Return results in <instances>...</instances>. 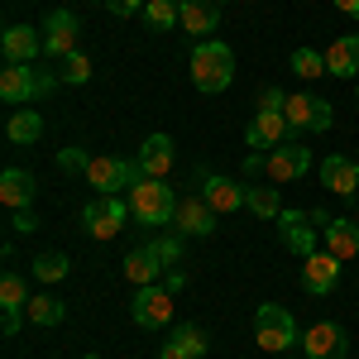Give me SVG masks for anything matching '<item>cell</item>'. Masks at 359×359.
Wrapping results in <instances>:
<instances>
[{"instance_id":"1","label":"cell","mask_w":359,"mask_h":359,"mask_svg":"<svg viewBox=\"0 0 359 359\" xmlns=\"http://www.w3.org/2000/svg\"><path fill=\"white\" fill-rule=\"evenodd\" d=\"M230 82H235V53H230V43L201 39L192 48V86L206 91V96H221Z\"/></svg>"},{"instance_id":"2","label":"cell","mask_w":359,"mask_h":359,"mask_svg":"<svg viewBox=\"0 0 359 359\" xmlns=\"http://www.w3.org/2000/svg\"><path fill=\"white\" fill-rule=\"evenodd\" d=\"M125 201H130V216H135L139 225H149V230L177 221V196H172V187H168L163 177H144V182H135V187L125 192Z\"/></svg>"},{"instance_id":"3","label":"cell","mask_w":359,"mask_h":359,"mask_svg":"<svg viewBox=\"0 0 359 359\" xmlns=\"http://www.w3.org/2000/svg\"><path fill=\"white\" fill-rule=\"evenodd\" d=\"M254 340H259V350H269V355L292 350V345H297V321H292V311L283 302H264L254 311Z\"/></svg>"},{"instance_id":"4","label":"cell","mask_w":359,"mask_h":359,"mask_svg":"<svg viewBox=\"0 0 359 359\" xmlns=\"http://www.w3.org/2000/svg\"><path fill=\"white\" fill-rule=\"evenodd\" d=\"M82 177L96 187V196H120V192H130L135 182H144L149 172L139 168V158H91V168Z\"/></svg>"},{"instance_id":"5","label":"cell","mask_w":359,"mask_h":359,"mask_svg":"<svg viewBox=\"0 0 359 359\" xmlns=\"http://www.w3.org/2000/svg\"><path fill=\"white\" fill-rule=\"evenodd\" d=\"M283 115H287V125H292L297 135H326V130H331V120H335L331 101H326V96H311V91L287 96Z\"/></svg>"},{"instance_id":"6","label":"cell","mask_w":359,"mask_h":359,"mask_svg":"<svg viewBox=\"0 0 359 359\" xmlns=\"http://www.w3.org/2000/svg\"><path fill=\"white\" fill-rule=\"evenodd\" d=\"M125 221H130V201H120V196H96L91 206H82V230L91 240H115Z\"/></svg>"},{"instance_id":"7","label":"cell","mask_w":359,"mask_h":359,"mask_svg":"<svg viewBox=\"0 0 359 359\" xmlns=\"http://www.w3.org/2000/svg\"><path fill=\"white\" fill-rule=\"evenodd\" d=\"M130 316H135V326H144V331H163L168 321H172V292H168L163 283H149V287H135V302H130Z\"/></svg>"},{"instance_id":"8","label":"cell","mask_w":359,"mask_h":359,"mask_svg":"<svg viewBox=\"0 0 359 359\" xmlns=\"http://www.w3.org/2000/svg\"><path fill=\"white\" fill-rule=\"evenodd\" d=\"M34 96H43V72L34 62H5V72H0V101L5 106H29Z\"/></svg>"},{"instance_id":"9","label":"cell","mask_w":359,"mask_h":359,"mask_svg":"<svg viewBox=\"0 0 359 359\" xmlns=\"http://www.w3.org/2000/svg\"><path fill=\"white\" fill-rule=\"evenodd\" d=\"M340 264H345V259H335L331 249L306 254L302 259V287L311 292V297H331L335 287H340Z\"/></svg>"},{"instance_id":"10","label":"cell","mask_w":359,"mask_h":359,"mask_svg":"<svg viewBox=\"0 0 359 359\" xmlns=\"http://www.w3.org/2000/svg\"><path fill=\"white\" fill-rule=\"evenodd\" d=\"M306 168H311V149L287 139V144L269 149V163H264V172H269V182H273V187H283V182H297Z\"/></svg>"},{"instance_id":"11","label":"cell","mask_w":359,"mask_h":359,"mask_svg":"<svg viewBox=\"0 0 359 359\" xmlns=\"http://www.w3.org/2000/svg\"><path fill=\"white\" fill-rule=\"evenodd\" d=\"M302 350H306V359H350V335L335 321H316L302 335Z\"/></svg>"},{"instance_id":"12","label":"cell","mask_w":359,"mask_h":359,"mask_svg":"<svg viewBox=\"0 0 359 359\" xmlns=\"http://www.w3.org/2000/svg\"><path fill=\"white\" fill-rule=\"evenodd\" d=\"M43 53L57 57V62L67 53H77V15L72 10H53L48 15V25H43Z\"/></svg>"},{"instance_id":"13","label":"cell","mask_w":359,"mask_h":359,"mask_svg":"<svg viewBox=\"0 0 359 359\" xmlns=\"http://www.w3.org/2000/svg\"><path fill=\"white\" fill-rule=\"evenodd\" d=\"M216 221H221V216L206 206V196H182V201H177V221H172V225H177V235L201 240V235L216 230Z\"/></svg>"},{"instance_id":"14","label":"cell","mask_w":359,"mask_h":359,"mask_svg":"<svg viewBox=\"0 0 359 359\" xmlns=\"http://www.w3.org/2000/svg\"><path fill=\"white\" fill-rule=\"evenodd\" d=\"M278 235H283V245L292 249V254H316V225H311V216H302V211H283L278 216Z\"/></svg>"},{"instance_id":"15","label":"cell","mask_w":359,"mask_h":359,"mask_svg":"<svg viewBox=\"0 0 359 359\" xmlns=\"http://www.w3.org/2000/svg\"><path fill=\"white\" fill-rule=\"evenodd\" d=\"M0 53H5V62H34L43 53V34L29 25H10L0 34Z\"/></svg>"},{"instance_id":"16","label":"cell","mask_w":359,"mask_h":359,"mask_svg":"<svg viewBox=\"0 0 359 359\" xmlns=\"http://www.w3.org/2000/svg\"><path fill=\"white\" fill-rule=\"evenodd\" d=\"M321 187L335 192V196H355L359 192V163L345 158V154H331V158L321 163Z\"/></svg>"},{"instance_id":"17","label":"cell","mask_w":359,"mask_h":359,"mask_svg":"<svg viewBox=\"0 0 359 359\" xmlns=\"http://www.w3.org/2000/svg\"><path fill=\"white\" fill-rule=\"evenodd\" d=\"M287 135H292V125H287L283 111H259L249 120V144L254 149H278V144H287Z\"/></svg>"},{"instance_id":"18","label":"cell","mask_w":359,"mask_h":359,"mask_svg":"<svg viewBox=\"0 0 359 359\" xmlns=\"http://www.w3.org/2000/svg\"><path fill=\"white\" fill-rule=\"evenodd\" d=\"M34 192H39L34 172H25V168H5V172H0V201H5L10 211H29V206H34Z\"/></svg>"},{"instance_id":"19","label":"cell","mask_w":359,"mask_h":359,"mask_svg":"<svg viewBox=\"0 0 359 359\" xmlns=\"http://www.w3.org/2000/svg\"><path fill=\"white\" fill-rule=\"evenodd\" d=\"M245 182H230V177H206L201 182V196H206V206L216 211V216H230V211H240L245 206Z\"/></svg>"},{"instance_id":"20","label":"cell","mask_w":359,"mask_h":359,"mask_svg":"<svg viewBox=\"0 0 359 359\" xmlns=\"http://www.w3.org/2000/svg\"><path fill=\"white\" fill-rule=\"evenodd\" d=\"M139 168L149 172V177H168L172 172V158H177V149H172V139L168 135H149L144 144H139Z\"/></svg>"},{"instance_id":"21","label":"cell","mask_w":359,"mask_h":359,"mask_svg":"<svg viewBox=\"0 0 359 359\" xmlns=\"http://www.w3.org/2000/svg\"><path fill=\"white\" fill-rule=\"evenodd\" d=\"M177 10H182L177 25L187 34H196V39H211V29H221V5L216 0H182Z\"/></svg>"},{"instance_id":"22","label":"cell","mask_w":359,"mask_h":359,"mask_svg":"<svg viewBox=\"0 0 359 359\" xmlns=\"http://www.w3.org/2000/svg\"><path fill=\"white\" fill-rule=\"evenodd\" d=\"M326 72L331 77H359V34H340L331 48H326Z\"/></svg>"},{"instance_id":"23","label":"cell","mask_w":359,"mask_h":359,"mask_svg":"<svg viewBox=\"0 0 359 359\" xmlns=\"http://www.w3.org/2000/svg\"><path fill=\"white\" fill-rule=\"evenodd\" d=\"M163 273V259H158V249L154 245H139L125 254V278L135 283V287H149V283H158Z\"/></svg>"},{"instance_id":"24","label":"cell","mask_w":359,"mask_h":359,"mask_svg":"<svg viewBox=\"0 0 359 359\" xmlns=\"http://www.w3.org/2000/svg\"><path fill=\"white\" fill-rule=\"evenodd\" d=\"M25 311H29V321L43 326V331H53V326L67 321V306H62V297H53V292H34Z\"/></svg>"},{"instance_id":"25","label":"cell","mask_w":359,"mask_h":359,"mask_svg":"<svg viewBox=\"0 0 359 359\" xmlns=\"http://www.w3.org/2000/svg\"><path fill=\"white\" fill-rule=\"evenodd\" d=\"M245 211H254L259 221H278V216H283V196H278V187L273 182H269V187L254 182V187L245 192Z\"/></svg>"},{"instance_id":"26","label":"cell","mask_w":359,"mask_h":359,"mask_svg":"<svg viewBox=\"0 0 359 359\" xmlns=\"http://www.w3.org/2000/svg\"><path fill=\"white\" fill-rule=\"evenodd\" d=\"M326 235V249H331L335 259H355L359 254V225L355 221H335L331 230H321Z\"/></svg>"},{"instance_id":"27","label":"cell","mask_w":359,"mask_h":359,"mask_svg":"<svg viewBox=\"0 0 359 359\" xmlns=\"http://www.w3.org/2000/svg\"><path fill=\"white\" fill-rule=\"evenodd\" d=\"M39 135H43V115L39 111H15L5 120V139L10 144H34Z\"/></svg>"},{"instance_id":"28","label":"cell","mask_w":359,"mask_h":359,"mask_svg":"<svg viewBox=\"0 0 359 359\" xmlns=\"http://www.w3.org/2000/svg\"><path fill=\"white\" fill-rule=\"evenodd\" d=\"M29 306V283L15 269H5V278H0V311H25Z\"/></svg>"},{"instance_id":"29","label":"cell","mask_w":359,"mask_h":359,"mask_svg":"<svg viewBox=\"0 0 359 359\" xmlns=\"http://www.w3.org/2000/svg\"><path fill=\"white\" fill-rule=\"evenodd\" d=\"M168 340H172V345H177L187 359H206V331H201V326H192V321H182L177 331L168 335Z\"/></svg>"},{"instance_id":"30","label":"cell","mask_w":359,"mask_h":359,"mask_svg":"<svg viewBox=\"0 0 359 359\" xmlns=\"http://www.w3.org/2000/svg\"><path fill=\"white\" fill-rule=\"evenodd\" d=\"M177 5H182V0H149V5H144V25L149 29H177V20H182Z\"/></svg>"},{"instance_id":"31","label":"cell","mask_w":359,"mask_h":359,"mask_svg":"<svg viewBox=\"0 0 359 359\" xmlns=\"http://www.w3.org/2000/svg\"><path fill=\"white\" fill-rule=\"evenodd\" d=\"M29 269H34L39 283H62V278L72 273V259H67V254H39Z\"/></svg>"},{"instance_id":"32","label":"cell","mask_w":359,"mask_h":359,"mask_svg":"<svg viewBox=\"0 0 359 359\" xmlns=\"http://www.w3.org/2000/svg\"><path fill=\"white\" fill-rule=\"evenodd\" d=\"M292 72L297 77H326V53H316V48H292Z\"/></svg>"},{"instance_id":"33","label":"cell","mask_w":359,"mask_h":359,"mask_svg":"<svg viewBox=\"0 0 359 359\" xmlns=\"http://www.w3.org/2000/svg\"><path fill=\"white\" fill-rule=\"evenodd\" d=\"M57 77L72 82V86L91 82V57H86V53H67V57H62V67H57Z\"/></svg>"},{"instance_id":"34","label":"cell","mask_w":359,"mask_h":359,"mask_svg":"<svg viewBox=\"0 0 359 359\" xmlns=\"http://www.w3.org/2000/svg\"><path fill=\"white\" fill-rule=\"evenodd\" d=\"M154 249H158L163 269H177V259H182V235H163V240H154Z\"/></svg>"},{"instance_id":"35","label":"cell","mask_w":359,"mask_h":359,"mask_svg":"<svg viewBox=\"0 0 359 359\" xmlns=\"http://www.w3.org/2000/svg\"><path fill=\"white\" fill-rule=\"evenodd\" d=\"M57 168H67V172H86V168H91V154H86V149H72V144H67V149L57 154Z\"/></svg>"},{"instance_id":"36","label":"cell","mask_w":359,"mask_h":359,"mask_svg":"<svg viewBox=\"0 0 359 359\" xmlns=\"http://www.w3.org/2000/svg\"><path fill=\"white\" fill-rule=\"evenodd\" d=\"M10 230H15V235H34V230H39L34 206H29V211H15V216H10Z\"/></svg>"},{"instance_id":"37","label":"cell","mask_w":359,"mask_h":359,"mask_svg":"<svg viewBox=\"0 0 359 359\" xmlns=\"http://www.w3.org/2000/svg\"><path fill=\"white\" fill-rule=\"evenodd\" d=\"M101 5L111 10L115 20H130V15H139V5H144V0H101Z\"/></svg>"},{"instance_id":"38","label":"cell","mask_w":359,"mask_h":359,"mask_svg":"<svg viewBox=\"0 0 359 359\" xmlns=\"http://www.w3.org/2000/svg\"><path fill=\"white\" fill-rule=\"evenodd\" d=\"M287 106V96L278 91V86H264V96H259V111H283Z\"/></svg>"},{"instance_id":"39","label":"cell","mask_w":359,"mask_h":359,"mask_svg":"<svg viewBox=\"0 0 359 359\" xmlns=\"http://www.w3.org/2000/svg\"><path fill=\"white\" fill-rule=\"evenodd\" d=\"M163 287H168V292H172V297H177V292H182V287H187V273H182V269H168Z\"/></svg>"},{"instance_id":"40","label":"cell","mask_w":359,"mask_h":359,"mask_svg":"<svg viewBox=\"0 0 359 359\" xmlns=\"http://www.w3.org/2000/svg\"><path fill=\"white\" fill-rule=\"evenodd\" d=\"M25 326V311H5V335H20Z\"/></svg>"},{"instance_id":"41","label":"cell","mask_w":359,"mask_h":359,"mask_svg":"<svg viewBox=\"0 0 359 359\" xmlns=\"http://www.w3.org/2000/svg\"><path fill=\"white\" fill-rule=\"evenodd\" d=\"M335 10H340V15H350V20H359V0H335Z\"/></svg>"},{"instance_id":"42","label":"cell","mask_w":359,"mask_h":359,"mask_svg":"<svg viewBox=\"0 0 359 359\" xmlns=\"http://www.w3.org/2000/svg\"><path fill=\"white\" fill-rule=\"evenodd\" d=\"M158 359H187V355H182V350H177V345H172V340H168L163 350H158Z\"/></svg>"},{"instance_id":"43","label":"cell","mask_w":359,"mask_h":359,"mask_svg":"<svg viewBox=\"0 0 359 359\" xmlns=\"http://www.w3.org/2000/svg\"><path fill=\"white\" fill-rule=\"evenodd\" d=\"M82 359H106V355H82Z\"/></svg>"},{"instance_id":"44","label":"cell","mask_w":359,"mask_h":359,"mask_svg":"<svg viewBox=\"0 0 359 359\" xmlns=\"http://www.w3.org/2000/svg\"><path fill=\"white\" fill-rule=\"evenodd\" d=\"M216 5H235V0H216Z\"/></svg>"}]
</instances>
